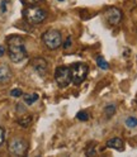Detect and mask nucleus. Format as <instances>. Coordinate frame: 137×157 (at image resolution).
Segmentation results:
<instances>
[{
  "mask_svg": "<svg viewBox=\"0 0 137 157\" xmlns=\"http://www.w3.org/2000/svg\"><path fill=\"white\" fill-rule=\"evenodd\" d=\"M8 55L10 61L14 63H19L27 58V50L24 46V39L21 36H9L6 38Z\"/></svg>",
  "mask_w": 137,
  "mask_h": 157,
  "instance_id": "nucleus-1",
  "label": "nucleus"
},
{
  "mask_svg": "<svg viewBox=\"0 0 137 157\" xmlns=\"http://www.w3.org/2000/svg\"><path fill=\"white\" fill-rule=\"evenodd\" d=\"M23 14H24L25 21L32 25H37V24L42 23L43 21H46V18H47V12L45 10V9H42L40 6H36V5L27 6L24 9Z\"/></svg>",
  "mask_w": 137,
  "mask_h": 157,
  "instance_id": "nucleus-2",
  "label": "nucleus"
},
{
  "mask_svg": "<svg viewBox=\"0 0 137 157\" xmlns=\"http://www.w3.org/2000/svg\"><path fill=\"white\" fill-rule=\"evenodd\" d=\"M42 41L48 50H57L62 46V36L56 29H48L42 34Z\"/></svg>",
  "mask_w": 137,
  "mask_h": 157,
  "instance_id": "nucleus-3",
  "label": "nucleus"
},
{
  "mask_svg": "<svg viewBox=\"0 0 137 157\" xmlns=\"http://www.w3.org/2000/svg\"><path fill=\"white\" fill-rule=\"evenodd\" d=\"M70 70H71V76H72V82L75 85H80L85 81L88 72H89V67L83 62H76L70 66Z\"/></svg>",
  "mask_w": 137,
  "mask_h": 157,
  "instance_id": "nucleus-4",
  "label": "nucleus"
},
{
  "mask_svg": "<svg viewBox=\"0 0 137 157\" xmlns=\"http://www.w3.org/2000/svg\"><path fill=\"white\" fill-rule=\"evenodd\" d=\"M55 81L60 87H67L72 82L71 70L67 66H60L55 70Z\"/></svg>",
  "mask_w": 137,
  "mask_h": 157,
  "instance_id": "nucleus-5",
  "label": "nucleus"
},
{
  "mask_svg": "<svg viewBox=\"0 0 137 157\" xmlns=\"http://www.w3.org/2000/svg\"><path fill=\"white\" fill-rule=\"evenodd\" d=\"M8 150L13 156H24L28 151V143L23 138H13L9 142Z\"/></svg>",
  "mask_w": 137,
  "mask_h": 157,
  "instance_id": "nucleus-6",
  "label": "nucleus"
},
{
  "mask_svg": "<svg viewBox=\"0 0 137 157\" xmlns=\"http://www.w3.org/2000/svg\"><path fill=\"white\" fill-rule=\"evenodd\" d=\"M104 15H105V19L111 25H118L122 21V10L115 6H109L107 10L104 12Z\"/></svg>",
  "mask_w": 137,
  "mask_h": 157,
  "instance_id": "nucleus-7",
  "label": "nucleus"
},
{
  "mask_svg": "<svg viewBox=\"0 0 137 157\" xmlns=\"http://www.w3.org/2000/svg\"><path fill=\"white\" fill-rule=\"evenodd\" d=\"M32 67L34 68V71L40 75V76H46L47 74V70H48V66H47V61L45 58H41V57H37L32 61Z\"/></svg>",
  "mask_w": 137,
  "mask_h": 157,
  "instance_id": "nucleus-8",
  "label": "nucleus"
},
{
  "mask_svg": "<svg viewBox=\"0 0 137 157\" xmlns=\"http://www.w3.org/2000/svg\"><path fill=\"white\" fill-rule=\"evenodd\" d=\"M13 74L12 70L6 63H0V82H8L10 81Z\"/></svg>",
  "mask_w": 137,
  "mask_h": 157,
  "instance_id": "nucleus-9",
  "label": "nucleus"
},
{
  "mask_svg": "<svg viewBox=\"0 0 137 157\" xmlns=\"http://www.w3.org/2000/svg\"><path fill=\"white\" fill-rule=\"evenodd\" d=\"M107 147L122 152V151H124V142L121 138H118V137H114V138H111L108 142H107Z\"/></svg>",
  "mask_w": 137,
  "mask_h": 157,
  "instance_id": "nucleus-10",
  "label": "nucleus"
},
{
  "mask_svg": "<svg viewBox=\"0 0 137 157\" xmlns=\"http://www.w3.org/2000/svg\"><path fill=\"white\" fill-rule=\"evenodd\" d=\"M38 98H40V95L38 94H27V95H24V103L27 104V105H32L34 101H37L38 100Z\"/></svg>",
  "mask_w": 137,
  "mask_h": 157,
  "instance_id": "nucleus-11",
  "label": "nucleus"
},
{
  "mask_svg": "<svg viewBox=\"0 0 137 157\" xmlns=\"http://www.w3.org/2000/svg\"><path fill=\"white\" fill-rule=\"evenodd\" d=\"M115 110H117V108L114 104H108L104 108V114L107 115V118H112L115 114Z\"/></svg>",
  "mask_w": 137,
  "mask_h": 157,
  "instance_id": "nucleus-12",
  "label": "nucleus"
},
{
  "mask_svg": "<svg viewBox=\"0 0 137 157\" xmlns=\"http://www.w3.org/2000/svg\"><path fill=\"white\" fill-rule=\"evenodd\" d=\"M18 123L21 124L22 127H24V128H27V127H29L31 123H32V117L31 115H24L23 118H19Z\"/></svg>",
  "mask_w": 137,
  "mask_h": 157,
  "instance_id": "nucleus-13",
  "label": "nucleus"
},
{
  "mask_svg": "<svg viewBox=\"0 0 137 157\" xmlns=\"http://www.w3.org/2000/svg\"><path fill=\"white\" fill-rule=\"evenodd\" d=\"M96 63H98V67L102 68V70H108V68H109L108 62L104 60L103 56H98V57H96Z\"/></svg>",
  "mask_w": 137,
  "mask_h": 157,
  "instance_id": "nucleus-14",
  "label": "nucleus"
},
{
  "mask_svg": "<svg viewBox=\"0 0 137 157\" xmlns=\"http://www.w3.org/2000/svg\"><path fill=\"white\" fill-rule=\"evenodd\" d=\"M126 125L128 127V128H135V127H137V118L135 117H128L126 119Z\"/></svg>",
  "mask_w": 137,
  "mask_h": 157,
  "instance_id": "nucleus-15",
  "label": "nucleus"
},
{
  "mask_svg": "<svg viewBox=\"0 0 137 157\" xmlns=\"http://www.w3.org/2000/svg\"><path fill=\"white\" fill-rule=\"evenodd\" d=\"M76 118L79 121H81V122H85V121L89 119V114H88L86 112H84V110H81V112H79L76 114Z\"/></svg>",
  "mask_w": 137,
  "mask_h": 157,
  "instance_id": "nucleus-16",
  "label": "nucleus"
},
{
  "mask_svg": "<svg viewBox=\"0 0 137 157\" xmlns=\"http://www.w3.org/2000/svg\"><path fill=\"white\" fill-rule=\"evenodd\" d=\"M21 2H22L24 5H27V6H31V5H36V4H38V3H41L42 0H21Z\"/></svg>",
  "mask_w": 137,
  "mask_h": 157,
  "instance_id": "nucleus-17",
  "label": "nucleus"
},
{
  "mask_svg": "<svg viewBox=\"0 0 137 157\" xmlns=\"http://www.w3.org/2000/svg\"><path fill=\"white\" fill-rule=\"evenodd\" d=\"M85 155H86V156H95V146H94V144H90L89 148H86Z\"/></svg>",
  "mask_w": 137,
  "mask_h": 157,
  "instance_id": "nucleus-18",
  "label": "nucleus"
},
{
  "mask_svg": "<svg viewBox=\"0 0 137 157\" xmlns=\"http://www.w3.org/2000/svg\"><path fill=\"white\" fill-rule=\"evenodd\" d=\"M10 95L14 96V98H19V96L23 95V91H22L21 89H13V90L10 91Z\"/></svg>",
  "mask_w": 137,
  "mask_h": 157,
  "instance_id": "nucleus-19",
  "label": "nucleus"
},
{
  "mask_svg": "<svg viewBox=\"0 0 137 157\" xmlns=\"http://www.w3.org/2000/svg\"><path fill=\"white\" fill-rule=\"evenodd\" d=\"M4 141H5V131L3 127H0V146L4 143Z\"/></svg>",
  "mask_w": 137,
  "mask_h": 157,
  "instance_id": "nucleus-20",
  "label": "nucleus"
},
{
  "mask_svg": "<svg viewBox=\"0 0 137 157\" xmlns=\"http://www.w3.org/2000/svg\"><path fill=\"white\" fill-rule=\"evenodd\" d=\"M6 0H4V2H2V5H0V9H2V12L4 13L5 10H6Z\"/></svg>",
  "mask_w": 137,
  "mask_h": 157,
  "instance_id": "nucleus-21",
  "label": "nucleus"
},
{
  "mask_svg": "<svg viewBox=\"0 0 137 157\" xmlns=\"http://www.w3.org/2000/svg\"><path fill=\"white\" fill-rule=\"evenodd\" d=\"M70 46H71V37H68V38H67V41L65 42V48L70 47Z\"/></svg>",
  "mask_w": 137,
  "mask_h": 157,
  "instance_id": "nucleus-22",
  "label": "nucleus"
},
{
  "mask_svg": "<svg viewBox=\"0 0 137 157\" xmlns=\"http://www.w3.org/2000/svg\"><path fill=\"white\" fill-rule=\"evenodd\" d=\"M5 53V47L4 46H0V57H3Z\"/></svg>",
  "mask_w": 137,
  "mask_h": 157,
  "instance_id": "nucleus-23",
  "label": "nucleus"
},
{
  "mask_svg": "<svg viewBox=\"0 0 137 157\" xmlns=\"http://www.w3.org/2000/svg\"><path fill=\"white\" fill-rule=\"evenodd\" d=\"M58 2H64V0H58Z\"/></svg>",
  "mask_w": 137,
  "mask_h": 157,
  "instance_id": "nucleus-24",
  "label": "nucleus"
}]
</instances>
